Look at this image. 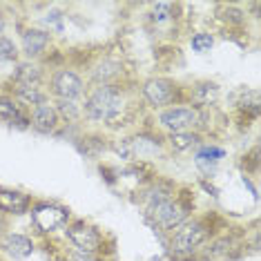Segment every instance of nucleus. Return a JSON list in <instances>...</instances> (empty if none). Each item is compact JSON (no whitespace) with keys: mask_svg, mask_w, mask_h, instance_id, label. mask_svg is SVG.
Masks as SVG:
<instances>
[{"mask_svg":"<svg viewBox=\"0 0 261 261\" xmlns=\"http://www.w3.org/2000/svg\"><path fill=\"white\" fill-rule=\"evenodd\" d=\"M81 108L83 125L100 129L110 136L134 129L136 125H141V116L147 114L143 105L139 103L136 87H132V83L94 85L81 100Z\"/></svg>","mask_w":261,"mask_h":261,"instance_id":"nucleus-1","label":"nucleus"},{"mask_svg":"<svg viewBox=\"0 0 261 261\" xmlns=\"http://www.w3.org/2000/svg\"><path fill=\"white\" fill-rule=\"evenodd\" d=\"M228 223H230V219H225L217 210L197 212V215L190 217L179 230H174L163 241L165 259L168 261H197L201 248Z\"/></svg>","mask_w":261,"mask_h":261,"instance_id":"nucleus-2","label":"nucleus"},{"mask_svg":"<svg viewBox=\"0 0 261 261\" xmlns=\"http://www.w3.org/2000/svg\"><path fill=\"white\" fill-rule=\"evenodd\" d=\"M197 212H199L197 210V192H194V188L190 186V183H181L174 197L150 207V210L141 212V217H143V221L147 223V228L163 243L174 230H179L181 225L186 223L190 217L197 215Z\"/></svg>","mask_w":261,"mask_h":261,"instance_id":"nucleus-3","label":"nucleus"},{"mask_svg":"<svg viewBox=\"0 0 261 261\" xmlns=\"http://www.w3.org/2000/svg\"><path fill=\"white\" fill-rule=\"evenodd\" d=\"M81 72L85 76L87 85H118V83H132L127 56L121 47L105 45L92 51L90 58L81 65Z\"/></svg>","mask_w":261,"mask_h":261,"instance_id":"nucleus-4","label":"nucleus"},{"mask_svg":"<svg viewBox=\"0 0 261 261\" xmlns=\"http://www.w3.org/2000/svg\"><path fill=\"white\" fill-rule=\"evenodd\" d=\"M61 239L67 246L76 248V250L90 252V254H98L103 259H116V237L105 230L103 225L94 223L92 219L85 217H76L67 223V228L61 232Z\"/></svg>","mask_w":261,"mask_h":261,"instance_id":"nucleus-5","label":"nucleus"},{"mask_svg":"<svg viewBox=\"0 0 261 261\" xmlns=\"http://www.w3.org/2000/svg\"><path fill=\"white\" fill-rule=\"evenodd\" d=\"M29 219V228L36 241L45 239H56L61 237V232L67 228V223L74 219V212L67 203L58 199H40L34 197L32 207L27 212Z\"/></svg>","mask_w":261,"mask_h":261,"instance_id":"nucleus-6","label":"nucleus"},{"mask_svg":"<svg viewBox=\"0 0 261 261\" xmlns=\"http://www.w3.org/2000/svg\"><path fill=\"white\" fill-rule=\"evenodd\" d=\"M136 96H139V103L143 105L147 114L170 108V105L188 103L186 83L168 74L145 76L141 83H136Z\"/></svg>","mask_w":261,"mask_h":261,"instance_id":"nucleus-7","label":"nucleus"},{"mask_svg":"<svg viewBox=\"0 0 261 261\" xmlns=\"http://www.w3.org/2000/svg\"><path fill=\"white\" fill-rule=\"evenodd\" d=\"M183 25H186L183 3H165V0H159V3L145 5L143 27L159 43H174V40H179Z\"/></svg>","mask_w":261,"mask_h":261,"instance_id":"nucleus-8","label":"nucleus"},{"mask_svg":"<svg viewBox=\"0 0 261 261\" xmlns=\"http://www.w3.org/2000/svg\"><path fill=\"white\" fill-rule=\"evenodd\" d=\"M125 139H127V150H129V163L136 161V163L156 165L170 159L163 134L150 125L147 116L141 125L125 132Z\"/></svg>","mask_w":261,"mask_h":261,"instance_id":"nucleus-9","label":"nucleus"},{"mask_svg":"<svg viewBox=\"0 0 261 261\" xmlns=\"http://www.w3.org/2000/svg\"><path fill=\"white\" fill-rule=\"evenodd\" d=\"M246 225L230 221L201 248L197 261H241L246 259Z\"/></svg>","mask_w":261,"mask_h":261,"instance_id":"nucleus-10","label":"nucleus"},{"mask_svg":"<svg viewBox=\"0 0 261 261\" xmlns=\"http://www.w3.org/2000/svg\"><path fill=\"white\" fill-rule=\"evenodd\" d=\"M45 90L51 100H83L90 85H87L85 76H83L79 67L65 63L61 67L49 69L45 81Z\"/></svg>","mask_w":261,"mask_h":261,"instance_id":"nucleus-11","label":"nucleus"},{"mask_svg":"<svg viewBox=\"0 0 261 261\" xmlns=\"http://www.w3.org/2000/svg\"><path fill=\"white\" fill-rule=\"evenodd\" d=\"M16 43H18L20 61L43 63L56 45V36L36 22H25L16 18Z\"/></svg>","mask_w":261,"mask_h":261,"instance_id":"nucleus-12","label":"nucleus"},{"mask_svg":"<svg viewBox=\"0 0 261 261\" xmlns=\"http://www.w3.org/2000/svg\"><path fill=\"white\" fill-rule=\"evenodd\" d=\"M147 121L154 129L161 134H172V132H186V129H199L201 123V110H197L190 103H179L170 105L159 112L147 114Z\"/></svg>","mask_w":261,"mask_h":261,"instance_id":"nucleus-13","label":"nucleus"},{"mask_svg":"<svg viewBox=\"0 0 261 261\" xmlns=\"http://www.w3.org/2000/svg\"><path fill=\"white\" fill-rule=\"evenodd\" d=\"M179 186H181L179 181H174L172 176H165L159 172V174L147 181L143 188H139V190H134L132 194H127V201L132 205L141 207V212H145V210H150V207L172 199L176 194V190H179Z\"/></svg>","mask_w":261,"mask_h":261,"instance_id":"nucleus-14","label":"nucleus"},{"mask_svg":"<svg viewBox=\"0 0 261 261\" xmlns=\"http://www.w3.org/2000/svg\"><path fill=\"white\" fill-rule=\"evenodd\" d=\"M230 103H232V118L241 129H250V125L259 121L261 114V98L259 90L250 85H241L230 94Z\"/></svg>","mask_w":261,"mask_h":261,"instance_id":"nucleus-15","label":"nucleus"},{"mask_svg":"<svg viewBox=\"0 0 261 261\" xmlns=\"http://www.w3.org/2000/svg\"><path fill=\"white\" fill-rule=\"evenodd\" d=\"M186 96L197 110H217L223 100V87L215 79H194L186 83Z\"/></svg>","mask_w":261,"mask_h":261,"instance_id":"nucleus-16","label":"nucleus"},{"mask_svg":"<svg viewBox=\"0 0 261 261\" xmlns=\"http://www.w3.org/2000/svg\"><path fill=\"white\" fill-rule=\"evenodd\" d=\"M192 163L199 172V179H215L221 163L228 159V147L217 143V141H203L192 154Z\"/></svg>","mask_w":261,"mask_h":261,"instance_id":"nucleus-17","label":"nucleus"},{"mask_svg":"<svg viewBox=\"0 0 261 261\" xmlns=\"http://www.w3.org/2000/svg\"><path fill=\"white\" fill-rule=\"evenodd\" d=\"M38 241L32 232L22 230H0V254L9 261H27L36 252Z\"/></svg>","mask_w":261,"mask_h":261,"instance_id":"nucleus-18","label":"nucleus"},{"mask_svg":"<svg viewBox=\"0 0 261 261\" xmlns=\"http://www.w3.org/2000/svg\"><path fill=\"white\" fill-rule=\"evenodd\" d=\"M34 194L22 188L3 186L0 183V217L7 219H20L27 217L29 207H32Z\"/></svg>","mask_w":261,"mask_h":261,"instance_id":"nucleus-19","label":"nucleus"},{"mask_svg":"<svg viewBox=\"0 0 261 261\" xmlns=\"http://www.w3.org/2000/svg\"><path fill=\"white\" fill-rule=\"evenodd\" d=\"M215 20L219 22V27L225 32V36H237V34H248V18L246 7L237 3H219L215 5Z\"/></svg>","mask_w":261,"mask_h":261,"instance_id":"nucleus-20","label":"nucleus"},{"mask_svg":"<svg viewBox=\"0 0 261 261\" xmlns=\"http://www.w3.org/2000/svg\"><path fill=\"white\" fill-rule=\"evenodd\" d=\"M29 129L40 136H61L63 123L58 118V112L51 100L40 103L36 108L29 110Z\"/></svg>","mask_w":261,"mask_h":261,"instance_id":"nucleus-21","label":"nucleus"},{"mask_svg":"<svg viewBox=\"0 0 261 261\" xmlns=\"http://www.w3.org/2000/svg\"><path fill=\"white\" fill-rule=\"evenodd\" d=\"M74 145L81 154H85L87 159H103L105 154H110V134L100 132V129L92 127H81L79 134L72 136Z\"/></svg>","mask_w":261,"mask_h":261,"instance_id":"nucleus-22","label":"nucleus"},{"mask_svg":"<svg viewBox=\"0 0 261 261\" xmlns=\"http://www.w3.org/2000/svg\"><path fill=\"white\" fill-rule=\"evenodd\" d=\"M0 123H5L11 129H18V132L29 129V110L22 108L18 100L5 90H0Z\"/></svg>","mask_w":261,"mask_h":261,"instance_id":"nucleus-23","label":"nucleus"},{"mask_svg":"<svg viewBox=\"0 0 261 261\" xmlns=\"http://www.w3.org/2000/svg\"><path fill=\"white\" fill-rule=\"evenodd\" d=\"M163 139H165V147H168L170 156H188V154H192L203 141H207L203 134L197 132V129L163 134Z\"/></svg>","mask_w":261,"mask_h":261,"instance_id":"nucleus-24","label":"nucleus"},{"mask_svg":"<svg viewBox=\"0 0 261 261\" xmlns=\"http://www.w3.org/2000/svg\"><path fill=\"white\" fill-rule=\"evenodd\" d=\"M47 74H49V69H47L43 63L18 61L14 67V72H11V79H9L7 85H14V83H20V85H45Z\"/></svg>","mask_w":261,"mask_h":261,"instance_id":"nucleus-25","label":"nucleus"},{"mask_svg":"<svg viewBox=\"0 0 261 261\" xmlns=\"http://www.w3.org/2000/svg\"><path fill=\"white\" fill-rule=\"evenodd\" d=\"M3 90L9 92L25 110H32L40 103L51 100L49 94L45 90V85H20V83H14V85H7V87H3Z\"/></svg>","mask_w":261,"mask_h":261,"instance_id":"nucleus-26","label":"nucleus"},{"mask_svg":"<svg viewBox=\"0 0 261 261\" xmlns=\"http://www.w3.org/2000/svg\"><path fill=\"white\" fill-rule=\"evenodd\" d=\"M54 108L58 112V118L63 123V132L69 127H85L83 125V108H81V100H51ZM61 132V134H63Z\"/></svg>","mask_w":261,"mask_h":261,"instance_id":"nucleus-27","label":"nucleus"},{"mask_svg":"<svg viewBox=\"0 0 261 261\" xmlns=\"http://www.w3.org/2000/svg\"><path fill=\"white\" fill-rule=\"evenodd\" d=\"M65 20H67V14H65L63 9L47 5V11L40 16V22H36V25L47 29V32H51L54 36H61L65 32Z\"/></svg>","mask_w":261,"mask_h":261,"instance_id":"nucleus-28","label":"nucleus"},{"mask_svg":"<svg viewBox=\"0 0 261 261\" xmlns=\"http://www.w3.org/2000/svg\"><path fill=\"white\" fill-rule=\"evenodd\" d=\"M51 261H108L98 254H90V252H83V250H76V248L67 246L63 239H61V246L51 250Z\"/></svg>","mask_w":261,"mask_h":261,"instance_id":"nucleus-29","label":"nucleus"},{"mask_svg":"<svg viewBox=\"0 0 261 261\" xmlns=\"http://www.w3.org/2000/svg\"><path fill=\"white\" fill-rule=\"evenodd\" d=\"M188 45L194 54H210L217 45V36L212 32H207V29H197V32H192L188 36Z\"/></svg>","mask_w":261,"mask_h":261,"instance_id":"nucleus-30","label":"nucleus"},{"mask_svg":"<svg viewBox=\"0 0 261 261\" xmlns=\"http://www.w3.org/2000/svg\"><path fill=\"white\" fill-rule=\"evenodd\" d=\"M239 170H241V176H248V179H259V143H254L250 150L241 154Z\"/></svg>","mask_w":261,"mask_h":261,"instance_id":"nucleus-31","label":"nucleus"},{"mask_svg":"<svg viewBox=\"0 0 261 261\" xmlns=\"http://www.w3.org/2000/svg\"><path fill=\"white\" fill-rule=\"evenodd\" d=\"M9 5H5L3 9H0V36H5V34L9 32V27H11V18H9Z\"/></svg>","mask_w":261,"mask_h":261,"instance_id":"nucleus-32","label":"nucleus"},{"mask_svg":"<svg viewBox=\"0 0 261 261\" xmlns=\"http://www.w3.org/2000/svg\"><path fill=\"white\" fill-rule=\"evenodd\" d=\"M197 186H199V188H203L205 192L210 194V197H215V199L221 197V190H219V188H217V186H215V183H212L210 179H199V181H197Z\"/></svg>","mask_w":261,"mask_h":261,"instance_id":"nucleus-33","label":"nucleus"},{"mask_svg":"<svg viewBox=\"0 0 261 261\" xmlns=\"http://www.w3.org/2000/svg\"><path fill=\"white\" fill-rule=\"evenodd\" d=\"M241 183H243V186H246L248 190H250L252 199H254V201H259V190H257V186L252 183V179H248V176H241Z\"/></svg>","mask_w":261,"mask_h":261,"instance_id":"nucleus-34","label":"nucleus"},{"mask_svg":"<svg viewBox=\"0 0 261 261\" xmlns=\"http://www.w3.org/2000/svg\"><path fill=\"white\" fill-rule=\"evenodd\" d=\"M0 261H7V259H5V257H3V254H0Z\"/></svg>","mask_w":261,"mask_h":261,"instance_id":"nucleus-35","label":"nucleus"},{"mask_svg":"<svg viewBox=\"0 0 261 261\" xmlns=\"http://www.w3.org/2000/svg\"><path fill=\"white\" fill-rule=\"evenodd\" d=\"M3 7H5V3H0V9H3Z\"/></svg>","mask_w":261,"mask_h":261,"instance_id":"nucleus-36","label":"nucleus"},{"mask_svg":"<svg viewBox=\"0 0 261 261\" xmlns=\"http://www.w3.org/2000/svg\"><path fill=\"white\" fill-rule=\"evenodd\" d=\"M110 261H116V259H110Z\"/></svg>","mask_w":261,"mask_h":261,"instance_id":"nucleus-37","label":"nucleus"}]
</instances>
